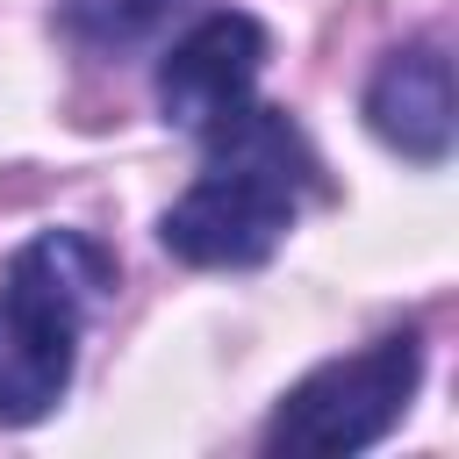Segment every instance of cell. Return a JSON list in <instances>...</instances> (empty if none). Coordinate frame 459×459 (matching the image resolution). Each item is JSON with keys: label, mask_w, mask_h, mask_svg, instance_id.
Wrapping results in <instances>:
<instances>
[{"label": "cell", "mask_w": 459, "mask_h": 459, "mask_svg": "<svg viewBox=\"0 0 459 459\" xmlns=\"http://www.w3.org/2000/svg\"><path fill=\"white\" fill-rule=\"evenodd\" d=\"M115 287V258L79 230L29 237L0 273V430H22L57 409L72 387L79 330Z\"/></svg>", "instance_id": "cell-2"}, {"label": "cell", "mask_w": 459, "mask_h": 459, "mask_svg": "<svg viewBox=\"0 0 459 459\" xmlns=\"http://www.w3.org/2000/svg\"><path fill=\"white\" fill-rule=\"evenodd\" d=\"M366 122L387 151H402L416 165H445V151H452V57L437 43L394 50L366 86Z\"/></svg>", "instance_id": "cell-5"}, {"label": "cell", "mask_w": 459, "mask_h": 459, "mask_svg": "<svg viewBox=\"0 0 459 459\" xmlns=\"http://www.w3.org/2000/svg\"><path fill=\"white\" fill-rule=\"evenodd\" d=\"M308 179H316V158L301 129L280 108H244L208 136V165L165 208L158 237L186 265H258L294 230Z\"/></svg>", "instance_id": "cell-1"}, {"label": "cell", "mask_w": 459, "mask_h": 459, "mask_svg": "<svg viewBox=\"0 0 459 459\" xmlns=\"http://www.w3.org/2000/svg\"><path fill=\"white\" fill-rule=\"evenodd\" d=\"M423 380V344L416 330H394L351 359H330L316 366L280 409H273V430H265V452L280 459H337V452H366L373 437H387L409 409Z\"/></svg>", "instance_id": "cell-3"}, {"label": "cell", "mask_w": 459, "mask_h": 459, "mask_svg": "<svg viewBox=\"0 0 459 459\" xmlns=\"http://www.w3.org/2000/svg\"><path fill=\"white\" fill-rule=\"evenodd\" d=\"M186 0H65V29L93 50H129L143 36H158Z\"/></svg>", "instance_id": "cell-6"}, {"label": "cell", "mask_w": 459, "mask_h": 459, "mask_svg": "<svg viewBox=\"0 0 459 459\" xmlns=\"http://www.w3.org/2000/svg\"><path fill=\"white\" fill-rule=\"evenodd\" d=\"M258 65H265V29L237 7L222 14H201L158 65V108L165 122L194 129V136H215L230 115L251 108V86H258Z\"/></svg>", "instance_id": "cell-4"}]
</instances>
